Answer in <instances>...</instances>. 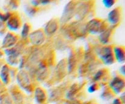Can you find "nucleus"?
Masks as SVG:
<instances>
[{"instance_id": "f257e3e1", "label": "nucleus", "mask_w": 125, "mask_h": 104, "mask_svg": "<svg viewBox=\"0 0 125 104\" xmlns=\"http://www.w3.org/2000/svg\"><path fill=\"white\" fill-rule=\"evenodd\" d=\"M96 54L104 64L111 65L114 62L113 51L111 46H104L99 48L96 50Z\"/></svg>"}, {"instance_id": "2f4dec72", "label": "nucleus", "mask_w": 125, "mask_h": 104, "mask_svg": "<svg viewBox=\"0 0 125 104\" xmlns=\"http://www.w3.org/2000/svg\"><path fill=\"white\" fill-rule=\"evenodd\" d=\"M0 84H1V80H0Z\"/></svg>"}, {"instance_id": "423d86ee", "label": "nucleus", "mask_w": 125, "mask_h": 104, "mask_svg": "<svg viewBox=\"0 0 125 104\" xmlns=\"http://www.w3.org/2000/svg\"><path fill=\"white\" fill-rule=\"evenodd\" d=\"M29 40L32 45L39 46L45 42V35L41 30H36L29 35Z\"/></svg>"}, {"instance_id": "6ab92c4d", "label": "nucleus", "mask_w": 125, "mask_h": 104, "mask_svg": "<svg viewBox=\"0 0 125 104\" xmlns=\"http://www.w3.org/2000/svg\"><path fill=\"white\" fill-rule=\"evenodd\" d=\"M30 25L28 23H24L23 24V29H22L21 33L22 38L26 39L28 37V35H29V32H30Z\"/></svg>"}, {"instance_id": "bb28decb", "label": "nucleus", "mask_w": 125, "mask_h": 104, "mask_svg": "<svg viewBox=\"0 0 125 104\" xmlns=\"http://www.w3.org/2000/svg\"><path fill=\"white\" fill-rule=\"evenodd\" d=\"M112 104H122V101L118 99H115L113 102Z\"/></svg>"}, {"instance_id": "f03ea898", "label": "nucleus", "mask_w": 125, "mask_h": 104, "mask_svg": "<svg viewBox=\"0 0 125 104\" xmlns=\"http://www.w3.org/2000/svg\"><path fill=\"white\" fill-rule=\"evenodd\" d=\"M76 5V4L74 3L73 1H70L66 4L61 16L60 23L65 24L72 20L74 15Z\"/></svg>"}, {"instance_id": "f3484780", "label": "nucleus", "mask_w": 125, "mask_h": 104, "mask_svg": "<svg viewBox=\"0 0 125 104\" xmlns=\"http://www.w3.org/2000/svg\"><path fill=\"white\" fill-rule=\"evenodd\" d=\"M48 70L45 66L40 65V67L37 71V79L39 81H42L47 77Z\"/></svg>"}, {"instance_id": "1a4fd4ad", "label": "nucleus", "mask_w": 125, "mask_h": 104, "mask_svg": "<svg viewBox=\"0 0 125 104\" xmlns=\"http://www.w3.org/2000/svg\"><path fill=\"white\" fill-rule=\"evenodd\" d=\"M18 38L12 33H7L5 35L2 42V48L9 49L11 48L17 44Z\"/></svg>"}, {"instance_id": "c85d7f7f", "label": "nucleus", "mask_w": 125, "mask_h": 104, "mask_svg": "<svg viewBox=\"0 0 125 104\" xmlns=\"http://www.w3.org/2000/svg\"><path fill=\"white\" fill-rule=\"evenodd\" d=\"M121 97H122V99H121V100H122L123 102L125 103V93L124 92H123V94L121 95Z\"/></svg>"}, {"instance_id": "9b49d317", "label": "nucleus", "mask_w": 125, "mask_h": 104, "mask_svg": "<svg viewBox=\"0 0 125 104\" xmlns=\"http://www.w3.org/2000/svg\"><path fill=\"white\" fill-rule=\"evenodd\" d=\"M58 29V23L56 20L53 19L50 20L46 24L44 29V34L45 35L51 36L54 34Z\"/></svg>"}, {"instance_id": "412c9836", "label": "nucleus", "mask_w": 125, "mask_h": 104, "mask_svg": "<svg viewBox=\"0 0 125 104\" xmlns=\"http://www.w3.org/2000/svg\"><path fill=\"white\" fill-rule=\"evenodd\" d=\"M10 13H9V12H7L6 13H2L0 12V21L1 22H7L9 20V18L10 17Z\"/></svg>"}, {"instance_id": "6e6552de", "label": "nucleus", "mask_w": 125, "mask_h": 104, "mask_svg": "<svg viewBox=\"0 0 125 104\" xmlns=\"http://www.w3.org/2000/svg\"><path fill=\"white\" fill-rule=\"evenodd\" d=\"M109 86L112 91L115 94L122 92L125 88V81L122 77H115L111 80L109 83Z\"/></svg>"}, {"instance_id": "2eb2a0df", "label": "nucleus", "mask_w": 125, "mask_h": 104, "mask_svg": "<svg viewBox=\"0 0 125 104\" xmlns=\"http://www.w3.org/2000/svg\"><path fill=\"white\" fill-rule=\"evenodd\" d=\"M111 30L110 29H104L100 33L99 36L100 42L103 45H106L109 42L111 38Z\"/></svg>"}, {"instance_id": "a211bd4d", "label": "nucleus", "mask_w": 125, "mask_h": 104, "mask_svg": "<svg viewBox=\"0 0 125 104\" xmlns=\"http://www.w3.org/2000/svg\"><path fill=\"white\" fill-rule=\"evenodd\" d=\"M75 59L72 53L70 55V57L68 59V63H67V69H68V72H72V70L74 69L75 67Z\"/></svg>"}, {"instance_id": "a878e982", "label": "nucleus", "mask_w": 125, "mask_h": 104, "mask_svg": "<svg viewBox=\"0 0 125 104\" xmlns=\"http://www.w3.org/2000/svg\"><path fill=\"white\" fill-rule=\"evenodd\" d=\"M31 3L34 6H37L40 4V2L39 1H31Z\"/></svg>"}, {"instance_id": "5701e85b", "label": "nucleus", "mask_w": 125, "mask_h": 104, "mask_svg": "<svg viewBox=\"0 0 125 104\" xmlns=\"http://www.w3.org/2000/svg\"><path fill=\"white\" fill-rule=\"evenodd\" d=\"M96 87H97V85L96 84H92L88 88V91L91 93L94 92H95L96 90Z\"/></svg>"}, {"instance_id": "aec40b11", "label": "nucleus", "mask_w": 125, "mask_h": 104, "mask_svg": "<svg viewBox=\"0 0 125 104\" xmlns=\"http://www.w3.org/2000/svg\"><path fill=\"white\" fill-rule=\"evenodd\" d=\"M102 2L104 7L107 9L111 8L115 4V1L114 0H103Z\"/></svg>"}, {"instance_id": "7ed1b4c3", "label": "nucleus", "mask_w": 125, "mask_h": 104, "mask_svg": "<svg viewBox=\"0 0 125 104\" xmlns=\"http://www.w3.org/2000/svg\"><path fill=\"white\" fill-rule=\"evenodd\" d=\"M86 32L92 34L100 33L104 29L103 28L102 22L98 19H92L89 21L85 26Z\"/></svg>"}, {"instance_id": "0eeeda50", "label": "nucleus", "mask_w": 125, "mask_h": 104, "mask_svg": "<svg viewBox=\"0 0 125 104\" xmlns=\"http://www.w3.org/2000/svg\"><path fill=\"white\" fill-rule=\"evenodd\" d=\"M17 82L20 86L24 89H29L31 87V80L28 73L25 70H20L17 75Z\"/></svg>"}, {"instance_id": "b1692460", "label": "nucleus", "mask_w": 125, "mask_h": 104, "mask_svg": "<svg viewBox=\"0 0 125 104\" xmlns=\"http://www.w3.org/2000/svg\"><path fill=\"white\" fill-rule=\"evenodd\" d=\"M125 66L123 65V66H122V67H120V72L121 75H122L123 76H125Z\"/></svg>"}, {"instance_id": "393cba45", "label": "nucleus", "mask_w": 125, "mask_h": 104, "mask_svg": "<svg viewBox=\"0 0 125 104\" xmlns=\"http://www.w3.org/2000/svg\"><path fill=\"white\" fill-rule=\"evenodd\" d=\"M35 12H36V11H35V10L34 9V8H30L29 9V11H28V12H29V15L31 14L32 15H34V14L35 13Z\"/></svg>"}, {"instance_id": "cd10ccee", "label": "nucleus", "mask_w": 125, "mask_h": 104, "mask_svg": "<svg viewBox=\"0 0 125 104\" xmlns=\"http://www.w3.org/2000/svg\"><path fill=\"white\" fill-rule=\"evenodd\" d=\"M40 4H47L50 3V1H40Z\"/></svg>"}, {"instance_id": "20e7f679", "label": "nucleus", "mask_w": 125, "mask_h": 104, "mask_svg": "<svg viewBox=\"0 0 125 104\" xmlns=\"http://www.w3.org/2000/svg\"><path fill=\"white\" fill-rule=\"evenodd\" d=\"M89 11V4L85 2H82L76 5L74 15L78 20H81L85 18Z\"/></svg>"}, {"instance_id": "9d476101", "label": "nucleus", "mask_w": 125, "mask_h": 104, "mask_svg": "<svg viewBox=\"0 0 125 104\" xmlns=\"http://www.w3.org/2000/svg\"><path fill=\"white\" fill-rule=\"evenodd\" d=\"M121 18L120 10L119 8H115L112 9L109 13L107 16V20L109 23L112 25H116L119 23Z\"/></svg>"}, {"instance_id": "dca6fc26", "label": "nucleus", "mask_w": 125, "mask_h": 104, "mask_svg": "<svg viewBox=\"0 0 125 104\" xmlns=\"http://www.w3.org/2000/svg\"><path fill=\"white\" fill-rule=\"evenodd\" d=\"M35 99L36 101L39 104L44 102L46 100V94L45 91L40 88H37L34 91Z\"/></svg>"}, {"instance_id": "7c9ffc66", "label": "nucleus", "mask_w": 125, "mask_h": 104, "mask_svg": "<svg viewBox=\"0 0 125 104\" xmlns=\"http://www.w3.org/2000/svg\"><path fill=\"white\" fill-rule=\"evenodd\" d=\"M2 22H1V21H0V29L2 28Z\"/></svg>"}, {"instance_id": "f8f14e48", "label": "nucleus", "mask_w": 125, "mask_h": 104, "mask_svg": "<svg viewBox=\"0 0 125 104\" xmlns=\"http://www.w3.org/2000/svg\"><path fill=\"white\" fill-rule=\"evenodd\" d=\"M7 26L10 31L18 30L20 26V20L17 16H10L7 21Z\"/></svg>"}, {"instance_id": "39448f33", "label": "nucleus", "mask_w": 125, "mask_h": 104, "mask_svg": "<svg viewBox=\"0 0 125 104\" xmlns=\"http://www.w3.org/2000/svg\"><path fill=\"white\" fill-rule=\"evenodd\" d=\"M4 53L7 55V61L9 64L10 66H16L17 64H18V58L20 55L18 50L11 48L6 49L4 50Z\"/></svg>"}, {"instance_id": "ddd939ff", "label": "nucleus", "mask_w": 125, "mask_h": 104, "mask_svg": "<svg viewBox=\"0 0 125 104\" xmlns=\"http://www.w3.org/2000/svg\"><path fill=\"white\" fill-rule=\"evenodd\" d=\"M114 59L120 63L125 62V50L123 48L120 46H114L112 49Z\"/></svg>"}, {"instance_id": "4468645a", "label": "nucleus", "mask_w": 125, "mask_h": 104, "mask_svg": "<svg viewBox=\"0 0 125 104\" xmlns=\"http://www.w3.org/2000/svg\"><path fill=\"white\" fill-rule=\"evenodd\" d=\"M0 79L5 84H7L9 81V68L7 65H4L0 71Z\"/></svg>"}, {"instance_id": "c756f323", "label": "nucleus", "mask_w": 125, "mask_h": 104, "mask_svg": "<svg viewBox=\"0 0 125 104\" xmlns=\"http://www.w3.org/2000/svg\"><path fill=\"white\" fill-rule=\"evenodd\" d=\"M3 55H4V53L2 52V51H1V50H0V58H2Z\"/></svg>"}, {"instance_id": "4be33fe9", "label": "nucleus", "mask_w": 125, "mask_h": 104, "mask_svg": "<svg viewBox=\"0 0 125 104\" xmlns=\"http://www.w3.org/2000/svg\"><path fill=\"white\" fill-rule=\"evenodd\" d=\"M103 70H99L98 72H96V74H95V76H94V80L95 81L99 80L101 78V77L103 76Z\"/></svg>"}]
</instances>
